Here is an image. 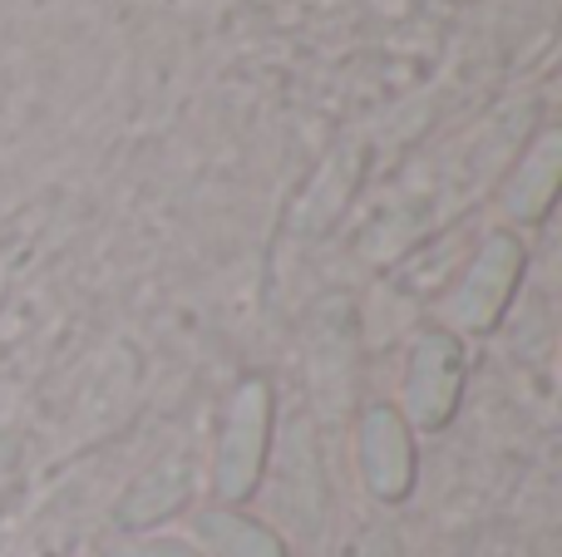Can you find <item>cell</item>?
Wrapping results in <instances>:
<instances>
[{"label": "cell", "mask_w": 562, "mask_h": 557, "mask_svg": "<svg viewBox=\"0 0 562 557\" xmlns=\"http://www.w3.org/2000/svg\"><path fill=\"white\" fill-rule=\"evenodd\" d=\"M272 424H277L272 385L262 375H247L233 390V400H227L213 450V493L223 509H243L257 493V484L267 474V454H272Z\"/></svg>", "instance_id": "obj_1"}, {"label": "cell", "mask_w": 562, "mask_h": 557, "mask_svg": "<svg viewBox=\"0 0 562 557\" xmlns=\"http://www.w3.org/2000/svg\"><path fill=\"white\" fill-rule=\"evenodd\" d=\"M562 197V128H543V134L528 144V154L514 163L498 207H504L508 223L518 227H538Z\"/></svg>", "instance_id": "obj_5"}, {"label": "cell", "mask_w": 562, "mask_h": 557, "mask_svg": "<svg viewBox=\"0 0 562 557\" xmlns=\"http://www.w3.org/2000/svg\"><path fill=\"white\" fill-rule=\"evenodd\" d=\"M183 499H188L183 464H178V469H154L124 503H119V523H124V528H148V523H158V519L183 509Z\"/></svg>", "instance_id": "obj_7"}, {"label": "cell", "mask_w": 562, "mask_h": 557, "mask_svg": "<svg viewBox=\"0 0 562 557\" xmlns=\"http://www.w3.org/2000/svg\"><path fill=\"white\" fill-rule=\"evenodd\" d=\"M528 272V247L514 227H498L484 247L474 252L464 282L449 296V326L454 336H494L504 326L508 306H514L518 286Z\"/></svg>", "instance_id": "obj_3"}, {"label": "cell", "mask_w": 562, "mask_h": 557, "mask_svg": "<svg viewBox=\"0 0 562 557\" xmlns=\"http://www.w3.org/2000/svg\"><path fill=\"white\" fill-rule=\"evenodd\" d=\"M558 375H562V351H558Z\"/></svg>", "instance_id": "obj_9"}, {"label": "cell", "mask_w": 562, "mask_h": 557, "mask_svg": "<svg viewBox=\"0 0 562 557\" xmlns=\"http://www.w3.org/2000/svg\"><path fill=\"white\" fill-rule=\"evenodd\" d=\"M459 400H464V341L445 326H425L405 351L395 410L415 434H439L459 414Z\"/></svg>", "instance_id": "obj_2"}, {"label": "cell", "mask_w": 562, "mask_h": 557, "mask_svg": "<svg viewBox=\"0 0 562 557\" xmlns=\"http://www.w3.org/2000/svg\"><path fill=\"white\" fill-rule=\"evenodd\" d=\"M104 557H203L198 543L188 538H168V533H154V538H128V543H114Z\"/></svg>", "instance_id": "obj_8"}, {"label": "cell", "mask_w": 562, "mask_h": 557, "mask_svg": "<svg viewBox=\"0 0 562 557\" xmlns=\"http://www.w3.org/2000/svg\"><path fill=\"white\" fill-rule=\"evenodd\" d=\"M356 469L375 503H405L419 479L415 430L395 405H370L356 424Z\"/></svg>", "instance_id": "obj_4"}, {"label": "cell", "mask_w": 562, "mask_h": 557, "mask_svg": "<svg viewBox=\"0 0 562 557\" xmlns=\"http://www.w3.org/2000/svg\"><path fill=\"white\" fill-rule=\"evenodd\" d=\"M193 533H198V553L203 557H291L277 528L247 519L243 509H223V503L198 513Z\"/></svg>", "instance_id": "obj_6"}]
</instances>
